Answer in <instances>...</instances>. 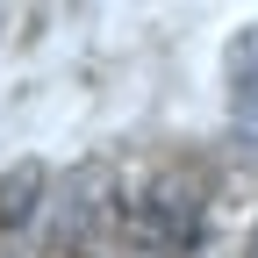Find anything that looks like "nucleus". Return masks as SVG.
<instances>
[{"label": "nucleus", "mask_w": 258, "mask_h": 258, "mask_svg": "<svg viewBox=\"0 0 258 258\" xmlns=\"http://www.w3.org/2000/svg\"><path fill=\"white\" fill-rule=\"evenodd\" d=\"M29 201H36V165H22V172H15V186H0V215L22 222V215H29Z\"/></svg>", "instance_id": "obj_3"}, {"label": "nucleus", "mask_w": 258, "mask_h": 258, "mask_svg": "<svg viewBox=\"0 0 258 258\" xmlns=\"http://www.w3.org/2000/svg\"><path fill=\"white\" fill-rule=\"evenodd\" d=\"M230 108L258 137V29H244V36L230 43Z\"/></svg>", "instance_id": "obj_2"}, {"label": "nucleus", "mask_w": 258, "mask_h": 258, "mask_svg": "<svg viewBox=\"0 0 258 258\" xmlns=\"http://www.w3.org/2000/svg\"><path fill=\"white\" fill-rule=\"evenodd\" d=\"M137 251H151V258H186L194 251V201H186V186L144 194V208H137Z\"/></svg>", "instance_id": "obj_1"}, {"label": "nucleus", "mask_w": 258, "mask_h": 258, "mask_svg": "<svg viewBox=\"0 0 258 258\" xmlns=\"http://www.w3.org/2000/svg\"><path fill=\"white\" fill-rule=\"evenodd\" d=\"M251 258H258V237H251Z\"/></svg>", "instance_id": "obj_4"}]
</instances>
